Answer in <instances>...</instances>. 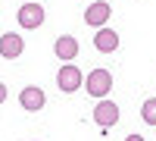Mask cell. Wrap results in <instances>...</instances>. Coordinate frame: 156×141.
<instances>
[{
    "label": "cell",
    "mask_w": 156,
    "mask_h": 141,
    "mask_svg": "<svg viewBox=\"0 0 156 141\" xmlns=\"http://www.w3.org/2000/svg\"><path fill=\"white\" fill-rule=\"evenodd\" d=\"M84 91L94 100H106L112 91V72L109 69H90L84 75Z\"/></svg>",
    "instance_id": "cell-1"
},
{
    "label": "cell",
    "mask_w": 156,
    "mask_h": 141,
    "mask_svg": "<svg viewBox=\"0 0 156 141\" xmlns=\"http://www.w3.org/2000/svg\"><path fill=\"white\" fill-rule=\"evenodd\" d=\"M84 85V72L75 66V63H66V66H59V72H56V88L62 94H72V91H78V88Z\"/></svg>",
    "instance_id": "cell-2"
},
{
    "label": "cell",
    "mask_w": 156,
    "mask_h": 141,
    "mask_svg": "<svg viewBox=\"0 0 156 141\" xmlns=\"http://www.w3.org/2000/svg\"><path fill=\"white\" fill-rule=\"evenodd\" d=\"M109 16H112V6L106 0H94V3H87V9H84V22L90 28H106Z\"/></svg>",
    "instance_id": "cell-3"
},
{
    "label": "cell",
    "mask_w": 156,
    "mask_h": 141,
    "mask_svg": "<svg viewBox=\"0 0 156 141\" xmlns=\"http://www.w3.org/2000/svg\"><path fill=\"white\" fill-rule=\"evenodd\" d=\"M119 104H112V100L106 97V100H97L94 104V122L100 125V129H112L115 122H119Z\"/></svg>",
    "instance_id": "cell-4"
},
{
    "label": "cell",
    "mask_w": 156,
    "mask_h": 141,
    "mask_svg": "<svg viewBox=\"0 0 156 141\" xmlns=\"http://www.w3.org/2000/svg\"><path fill=\"white\" fill-rule=\"evenodd\" d=\"M16 19H19L22 28L34 32V28H41V25H44V6H41V3H31V0H28V3H22V6H19Z\"/></svg>",
    "instance_id": "cell-5"
},
{
    "label": "cell",
    "mask_w": 156,
    "mask_h": 141,
    "mask_svg": "<svg viewBox=\"0 0 156 141\" xmlns=\"http://www.w3.org/2000/svg\"><path fill=\"white\" fill-rule=\"evenodd\" d=\"M19 104H22V110H28V113L44 110V107H47V94H44V88H37V85L22 88V91H19Z\"/></svg>",
    "instance_id": "cell-6"
},
{
    "label": "cell",
    "mask_w": 156,
    "mask_h": 141,
    "mask_svg": "<svg viewBox=\"0 0 156 141\" xmlns=\"http://www.w3.org/2000/svg\"><path fill=\"white\" fill-rule=\"evenodd\" d=\"M22 50H25L22 35H16V32L0 35V60H16V57H22Z\"/></svg>",
    "instance_id": "cell-7"
},
{
    "label": "cell",
    "mask_w": 156,
    "mask_h": 141,
    "mask_svg": "<svg viewBox=\"0 0 156 141\" xmlns=\"http://www.w3.org/2000/svg\"><path fill=\"white\" fill-rule=\"evenodd\" d=\"M53 54H56L62 63H72V60L78 57V38H72V35H59L56 41H53Z\"/></svg>",
    "instance_id": "cell-8"
},
{
    "label": "cell",
    "mask_w": 156,
    "mask_h": 141,
    "mask_svg": "<svg viewBox=\"0 0 156 141\" xmlns=\"http://www.w3.org/2000/svg\"><path fill=\"white\" fill-rule=\"evenodd\" d=\"M94 47L100 50V54H112V50L119 47V35H115L112 28H97V35H94Z\"/></svg>",
    "instance_id": "cell-9"
},
{
    "label": "cell",
    "mask_w": 156,
    "mask_h": 141,
    "mask_svg": "<svg viewBox=\"0 0 156 141\" xmlns=\"http://www.w3.org/2000/svg\"><path fill=\"white\" fill-rule=\"evenodd\" d=\"M140 119L147 125H156V97H147L144 104H140Z\"/></svg>",
    "instance_id": "cell-10"
},
{
    "label": "cell",
    "mask_w": 156,
    "mask_h": 141,
    "mask_svg": "<svg viewBox=\"0 0 156 141\" xmlns=\"http://www.w3.org/2000/svg\"><path fill=\"white\" fill-rule=\"evenodd\" d=\"M6 94H9V91H6V85L0 82V104H3V100H6Z\"/></svg>",
    "instance_id": "cell-11"
},
{
    "label": "cell",
    "mask_w": 156,
    "mask_h": 141,
    "mask_svg": "<svg viewBox=\"0 0 156 141\" xmlns=\"http://www.w3.org/2000/svg\"><path fill=\"white\" fill-rule=\"evenodd\" d=\"M125 141H147V138H144V135H128Z\"/></svg>",
    "instance_id": "cell-12"
},
{
    "label": "cell",
    "mask_w": 156,
    "mask_h": 141,
    "mask_svg": "<svg viewBox=\"0 0 156 141\" xmlns=\"http://www.w3.org/2000/svg\"><path fill=\"white\" fill-rule=\"evenodd\" d=\"M31 3H37V0H31Z\"/></svg>",
    "instance_id": "cell-13"
}]
</instances>
